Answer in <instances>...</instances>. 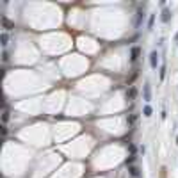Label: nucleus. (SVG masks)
I'll list each match as a JSON object with an SVG mask.
<instances>
[{"label": "nucleus", "instance_id": "nucleus-2", "mask_svg": "<svg viewBox=\"0 0 178 178\" xmlns=\"http://www.w3.org/2000/svg\"><path fill=\"white\" fill-rule=\"evenodd\" d=\"M144 100H146V102L151 100V89H150V84H144Z\"/></svg>", "mask_w": 178, "mask_h": 178}, {"label": "nucleus", "instance_id": "nucleus-3", "mask_svg": "<svg viewBox=\"0 0 178 178\" xmlns=\"http://www.w3.org/2000/svg\"><path fill=\"white\" fill-rule=\"evenodd\" d=\"M162 21H164V23H167V21H169V11H167V9H164V11H162Z\"/></svg>", "mask_w": 178, "mask_h": 178}, {"label": "nucleus", "instance_id": "nucleus-6", "mask_svg": "<svg viewBox=\"0 0 178 178\" xmlns=\"http://www.w3.org/2000/svg\"><path fill=\"white\" fill-rule=\"evenodd\" d=\"M175 39H176V41H178V34H176V37H175Z\"/></svg>", "mask_w": 178, "mask_h": 178}, {"label": "nucleus", "instance_id": "nucleus-5", "mask_svg": "<svg viewBox=\"0 0 178 178\" xmlns=\"http://www.w3.org/2000/svg\"><path fill=\"white\" fill-rule=\"evenodd\" d=\"M164 75H166V66L160 68V78H164Z\"/></svg>", "mask_w": 178, "mask_h": 178}, {"label": "nucleus", "instance_id": "nucleus-1", "mask_svg": "<svg viewBox=\"0 0 178 178\" xmlns=\"http://www.w3.org/2000/svg\"><path fill=\"white\" fill-rule=\"evenodd\" d=\"M150 66H151V70H157V66H158V54L155 50L150 54Z\"/></svg>", "mask_w": 178, "mask_h": 178}, {"label": "nucleus", "instance_id": "nucleus-4", "mask_svg": "<svg viewBox=\"0 0 178 178\" xmlns=\"http://www.w3.org/2000/svg\"><path fill=\"white\" fill-rule=\"evenodd\" d=\"M142 112H144V116H146V118H150V116H151V107H150V105H146Z\"/></svg>", "mask_w": 178, "mask_h": 178}]
</instances>
